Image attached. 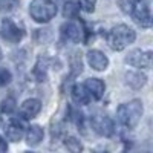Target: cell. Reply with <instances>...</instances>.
I'll return each instance as SVG.
<instances>
[{"label":"cell","mask_w":153,"mask_h":153,"mask_svg":"<svg viewBox=\"0 0 153 153\" xmlns=\"http://www.w3.org/2000/svg\"><path fill=\"white\" fill-rule=\"evenodd\" d=\"M91 126L98 135L106 136V138L112 136L113 130H115L113 121L110 120V117H107L106 113H95L91 118Z\"/></svg>","instance_id":"obj_6"},{"label":"cell","mask_w":153,"mask_h":153,"mask_svg":"<svg viewBox=\"0 0 153 153\" xmlns=\"http://www.w3.org/2000/svg\"><path fill=\"white\" fill-rule=\"evenodd\" d=\"M0 37L9 45H16L23 38V31L11 19H3L0 25Z\"/></svg>","instance_id":"obj_5"},{"label":"cell","mask_w":153,"mask_h":153,"mask_svg":"<svg viewBox=\"0 0 153 153\" xmlns=\"http://www.w3.org/2000/svg\"><path fill=\"white\" fill-rule=\"evenodd\" d=\"M65 146H66V149H68L69 152H72V153H78V152L83 150V144H81L76 138H74V136H68V138L65 139Z\"/></svg>","instance_id":"obj_18"},{"label":"cell","mask_w":153,"mask_h":153,"mask_svg":"<svg viewBox=\"0 0 153 153\" xmlns=\"http://www.w3.org/2000/svg\"><path fill=\"white\" fill-rule=\"evenodd\" d=\"M86 60L89 63L94 71H98V72H103L109 68V58L107 55H104V52H101L98 49H92L89 51L87 55H86Z\"/></svg>","instance_id":"obj_8"},{"label":"cell","mask_w":153,"mask_h":153,"mask_svg":"<svg viewBox=\"0 0 153 153\" xmlns=\"http://www.w3.org/2000/svg\"><path fill=\"white\" fill-rule=\"evenodd\" d=\"M106 38H107V45L113 51H123L135 42L136 34L127 25H117L107 32Z\"/></svg>","instance_id":"obj_2"},{"label":"cell","mask_w":153,"mask_h":153,"mask_svg":"<svg viewBox=\"0 0 153 153\" xmlns=\"http://www.w3.org/2000/svg\"><path fill=\"white\" fill-rule=\"evenodd\" d=\"M29 14L37 23H48L57 14V5L54 0H32L29 5Z\"/></svg>","instance_id":"obj_3"},{"label":"cell","mask_w":153,"mask_h":153,"mask_svg":"<svg viewBox=\"0 0 153 153\" xmlns=\"http://www.w3.org/2000/svg\"><path fill=\"white\" fill-rule=\"evenodd\" d=\"M124 78H126V83L129 84L132 89H141L147 83V76L141 71H129V72H126Z\"/></svg>","instance_id":"obj_14"},{"label":"cell","mask_w":153,"mask_h":153,"mask_svg":"<svg viewBox=\"0 0 153 153\" xmlns=\"http://www.w3.org/2000/svg\"><path fill=\"white\" fill-rule=\"evenodd\" d=\"M84 87L87 89V92H89V95H91V98H94L97 101L104 97L106 84H104L103 80H100V78H89V80H86Z\"/></svg>","instance_id":"obj_12"},{"label":"cell","mask_w":153,"mask_h":153,"mask_svg":"<svg viewBox=\"0 0 153 153\" xmlns=\"http://www.w3.org/2000/svg\"><path fill=\"white\" fill-rule=\"evenodd\" d=\"M0 60H2V51H0Z\"/></svg>","instance_id":"obj_24"},{"label":"cell","mask_w":153,"mask_h":153,"mask_svg":"<svg viewBox=\"0 0 153 153\" xmlns=\"http://www.w3.org/2000/svg\"><path fill=\"white\" fill-rule=\"evenodd\" d=\"M12 81V75L6 68L0 66V86H8Z\"/></svg>","instance_id":"obj_19"},{"label":"cell","mask_w":153,"mask_h":153,"mask_svg":"<svg viewBox=\"0 0 153 153\" xmlns=\"http://www.w3.org/2000/svg\"><path fill=\"white\" fill-rule=\"evenodd\" d=\"M71 95H72L74 103L78 104V106H86V104H89V101L92 100L89 92H87V89L84 87V84H75L72 87Z\"/></svg>","instance_id":"obj_15"},{"label":"cell","mask_w":153,"mask_h":153,"mask_svg":"<svg viewBox=\"0 0 153 153\" xmlns=\"http://www.w3.org/2000/svg\"><path fill=\"white\" fill-rule=\"evenodd\" d=\"M80 14V3L78 2H68L63 8V16L66 19H76Z\"/></svg>","instance_id":"obj_16"},{"label":"cell","mask_w":153,"mask_h":153,"mask_svg":"<svg viewBox=\"0 0 153 153\" xmlns=\"http://www.w3.org/2000/svg\"><path fill=\"white\" fill-rule=\"evenodd\" d=\"M8 150V143L3 136H0V153H5Z\"/></svg>","instance_id":"obj_22"},{"label":"cell","mask_w":153,"mask_h":153,"mask_svg":"<svg viewBox=\"0 0 153 153\" xmlns=\"http://www.w3.org/2000/svg\"><path fill=\"white\" fill-rule=\"evenodd\" d=\"M152 60H153L152 51H141V49H133L126 57V63H129L133 68H141V69H150Z\"/></svg>","instance_id":"obj_7"},{"label":"cell","mask_w":153,"mask_h":153,"mask_svg":"<svg viewBox=\"0 0 153 153\" xmlns=\"http://www.w3.org/2000/svg\"><path fill=\"white\" fill-rule=\"evenodd\" d=\"M143 112H144L143 101L141 100H132L129 103L121 104L117 109V117H118V121L124 127L133 129V127L139 123V120H141Z\"/></svg>","instance_id":"obj_1"},{"label":"cell","mask_w":153,"mask_h":153,"mask_svg":"<svg viewBox=\"0 0 153 153\" xmlns=\"http://www.w3.org/2000/svg\"><path fill=\"white\" fill-rule=\"evenodd\" d=\"M0 112H2V110H0ZM3 123H2V117H0V126H2Z\"/></svg>","instance_id":"obj_23"},{"label":"cell","mask_w":153,"mask_h":153,"mask_svg":"<svg viewBox=\"0 0 153 153\" xmlns=\"http://www.w3.org/2000/svg\"><path fill=\"white\" fill-rule=\"evenodd\" d=\"M5 133L6 138L12 143H19L22 141V138L25 136V126L20 120L17 118H11L6 124H5Z\"/></svg>","instance_id":"obj_9"},{"label":"cell","mask_w":153,"mask_h":153,"mask_svg":"<svg viewBox=\"0 0 153 153\" xmlns=\"http://www.w3.org/2000/svg\"><path fill=\"white\" fill-rule=\"evenodd\" d=\"M0 110H2V113H5V115H12V113L17 110V101H16V98H12V97L5 98L2 101Z\"/></svg>","instance_id":"obj_17"},{"label":"cell","mask_w":153,"mask_h":153,"mask_svg":"<svg viewBox=\"0 0 153 153\" xmlns=\"http://www.w3.org/2000/svg\"><path fill=\"white\" fill-rule=\"evenodd\" d=\"M95 5H97V0H80V8H83L86 12H94Z\"/></svg>","instance_id":"obj_21"},{"label":"cell","mask_w":153,"mask_h":153,"mask_svg":"<svg viewBox=\"0 0 153 153\" xmlns=\"http://www.w3.org/2000/svg\"><path fill=\"white\" fill-rule=\"evenodd\" d=\"M130 14L138 26H141L144 29L152 26V12H150V6L146 0H133Z\"/></svg>","instance_id":"obj_4"},{"label":"cell","mask_w":153,"mask_h":153,"mask_svg":"<svg viewBox=\"0 0 153 153\" xmlns=\"http://www.w3.org/2000/svg\"><path fill=\"white\" fill-rule=\"evenodd\" d=\"M42 110V101L37 98H29L26 101H23L20 106V115L23 120H31L35 118Z\"/></svg>","instance_id":"obj_10"},{"label":"cell","mask_w":153,"mask_h":153,"mask_svg":"<svg viewBox=\"0 0 153 153\" xmlns=\"http://www.w3.org/2000/svg\"><path fill=\"white\" fill-rule=\"evenodd\" d=\"M19 5V0H0V8L6 12H11L14 11Z\"/></svg>","instance_id":"obj_20"},{"label":"cell","mask_w":153,"mask_h":153,"mask_svg":"<svg viewBox=\"0 0 153 153\" xmlns=\"http://www.w3.org/2000/svg\"><path fill=\"white\" fill-rule=\"evenodd\" d=\"M25 135H26V143H28V146L37 147L38 144L43 141V138H45V130H43L42 126L34 124V126L28 127V132L25 133Z\"/></svg>","instance_id":"obj_13"},{"label":"cell","mask_w":153,"mask_h":153,"mask_svg":"<svg viewBox=\"0 0 153 153\" xmlns=\"http://www.w3.org/2000/svg\"><path fill=\"white\" fill-rule=\"evenodd\" d=\"M61 35L65 40L74 42V43H78L81 38H83V29L78 26L76 23L74 22H68L61 26Z\"/></svg>","instance_id":"obj_11"}]
</instances>
